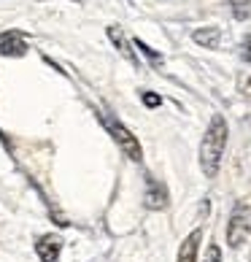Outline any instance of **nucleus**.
I'll use <instances>...</instances> for the list:
<instances>
[{"instance_id":"5","label":"nucleus","mask_w":251,"mask_h":262,"mask_svg":"<svg viewBox=\"0 0 251 262\" xmlns=\"http://www.w3.org/2000/svg\"><path fill=\"white\" fill-rule=\"evenodd\" d=\"M0 54H3V57H25L27 54L25 35L19 33V30L0 33Z\"/></svg>"},{"instance_id":"14","label":"nucleus","mask_w":251,"mask_h":262,"mask_svg":"<svg viewBox=\"0 0 251 262\" xmlns=\"http://www.w3.org/2000/svg\"><path fill=\"white\" fill-rule=\"evenodd\" d=\"M243 57L251 60V38H246V43H243Z\"/></svg>"},{"instance_id":"1","label":"nucleus","mask_w":251,"mask_h":262,"mask_svg":"<svg viewBox=\"0 0 251 262\" xmlns=\"http://www.w3.org/2000/svg\"><path fill=\"white\" fill-rule=\"evenodd\" d=\"M227 122L221 114L211 116V124L206 135H202V143H200V170L206 173V179H214L219 173V165L221 157H224V146H227Z\"/></svg>"},{"instance_id":"13","label":"nucleus","mask_w":251,"mask_h":262,"mask_svg":"<svg viewBox=\"0 0 251 262\" xmlns=\"http://www.w3.org/2000/svg\"><path fill=\"white\" fill-rule=\"evenodd\" d=\"M143 103H146L149 108H157V105L162 103V98H159V95H154V92H143Z\"/></svg>"},{"instance_id":"4","label":"nucleus","mask_w":251,"mask_h":262,"mask_svg":"<svg viewBox=\"0 0 251 262\" xmlns=\"http://www.w3.org/2000/svg\"><path fill=\"white\" fill-rule=\"evenodd\" d=\"M168 187L157 179H146V198H143V203H146V208L151 211H162L168 208Z\"/></svg>"},{"instance_id":"11","label":"nucleus","mask_w":251,"mask_h":262,"mask_svg":"<svg viewBox=\"0 0 251 262\" xmlns=\"http://www.w3.org/2000/svg\"><path fill=\"white\" fill-rule=\"evenodd\" d=\"M132 43H135V46H138V49H141L143 54H146V57H149V60H151V62H162V54H159V52H154V49H151V46H149V43H143V41H141V38H135V41H132Z\"/></svg>"},{"instance_id":"2","label":"nucleus","mask_w":251,"mask_h":262,"mask_svg":"<svg viewBox=\"0 0 251 262\" xmlns=\"http://www.w3.org/2000/svg\"><path fill=\"white\" fill-rule=\"evenodd\" d=\"M103 116V124H105V130L111 133V138L117 141V146L127 154V157L132 160V162H141L143 160V149H141V143H138V138L124 127V124L119 122V119H113L111 114H100Z\"/></svg>"},{"instance_id":"3","label":"nucleus","mask_w":251,"mask_h":262,"mask_svg":"<svg viewBox=\"0 0 251 262\" xmlns=\"http://www.w3.org/2000/svg\"><path fill=\"white\" fill-rule=\"evenodd\" d=\"M248 235H251V216L243 206H238V211L230 216V225H227V241L233 249H238L248 241Z\"/></svg>"},{"instance_id":"10","label":"nucleus","mask_w":251,"mask_h":262,"mask_svg":"<svg viewBox=\"0 0 251 262\" xmlns=\"http://www.w3.org/2000/svg\"><path fill=\"white\" fill-rule=\"evenodd\" d=\"M230 8H233V16L240 22L251 16V0H230Z\"/></svg>"},{"instance_id":"15","label":"nucleus","mask_w":251,"mask_h":262,"mask_svg":"<svg viewBox=\"0 0 251 262\" xmlns=\"http://www.w3.org/2000/svg\"><path fill=\"white\" fill-rule=\"evenodd\" d=\"M73 3H76V0H73Z\"/></svg>"},{"instance_id":"8","label":"nucleus","mask_w":251,"mask_h":262,"mask_svg":"<svg viewBox=\"0 0 251 262\" xmlns=\"http://www.w3.org/2000/svg\"><path fill=\"white\" fill-rule=\"evenodd\" d=\"M200 238L202 232L200 230H192L189 235L184 238V244L178 249V262H197V246H200Z\"/></svg>"},{"instance_id":"7","label":"nucleus","mask_w":251,"mask_h":262,"mask_svg":"<svg viewBox=\"0 0 251 262\" xmlns=\"http://www.w3.org/2000/svg\"><path fill=\"white\" fill-rule=\"evenodd\" d=\"M108 38L113 41V46L119 49V54L124 57V60H127L132 68H138V60H135V54H132V49H130V41H127V35H124V33L119 30L117 25H111V27H108Z\"/></svg>"},{"instance_id":"6","label":"nucleus","mask_w":251,"mask_h":262,"mask_svg":"<svg viewBox=\"0 0 251 262\" xmlns=\"http://www.w3.org/2000/svg\"><path fill=\"white\" fill-rule=\"evenodd\" d=\"M35 251H38V257H41V262H57V257H60V251H62V241L57 235H43V238H38Z\"/></svg>"},{"instance_id":"9","label":"nucleus","mask_w":251,"mask_h":262,"mask_svg":"<svg viewBox=\"0 0 251 262\" xmlns=\"http://www.w3.org/2000/svg\"><path fill=\"white\" fill-rule=\"evenodd\" d=\"M192 38H195V43L206 46V49H219L221 30H219V27H197V30L192 33Z\"/></svg>"},{"instance_id":"12","label":"nucleus","mask_w":251,"mask_h":262,"mask_svg":"<svg viewBox=\"0 0 251 262\" xmlns=\"http://www.w3.org/2000/svg\"><path fill=\"white\" fill-rule=\"evenodd\" d=\"M202 262H221V251H219V246H216V244H211V246H208L206 259H202Z\"/></svg>"}]
</instances>
